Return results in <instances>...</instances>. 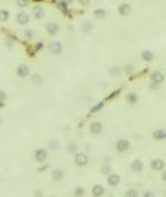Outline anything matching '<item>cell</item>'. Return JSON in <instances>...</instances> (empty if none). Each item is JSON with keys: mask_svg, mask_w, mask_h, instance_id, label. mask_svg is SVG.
<instances>
[{"mask_svg": "<svg viewBox=\"0 0 166 197\" xmlns=\"http://www.w3.org/2000/svg\"><path fill=\"white\" fill-rule=\"evenodd\" d=\"M29 21H31V16H29L26 11H20V13H17L15 16V22L18 24V25H28Z\"/></svg>", "mask_w": 166, "mask_h": 197, "instance_id": "1", "label": "cell"}, {"mask_svg": "<svg viewBox=\"0 0 166 197\" xmlns=\"http://www.w3.org/2000/svg\"><path fill=\"white\" fill-rule=\"evenodd\" d=\"M73 161H75V165L86 167L89 164V157L86 153H76L75 157H73Z\"/></svg>", "mask_w": 166, "mask_h": 197, "instance_id": "2", "label": "cell"}, {"mask_svg": "<svg viewBox=\"0 0 166 197\" xmlns=\"http://www.w3.org/2000/svg\"><path fill=\"white\" fill-rule=\"evenodd\" d=\"M115 149H116L118 153H126L130 149V142L126 139H119L116 142V144H115Z\"/></svg>", "mask_w": 166, "mask_h": 197, "instance_id": "3", "label": "cell"}, {"mask_svg": "<svg viewBox=\"0 0 166 197\" xmlns=\"http://www.w3.org/2000/svg\"><path fill=\"white\" fill-rule=\"evenodd\" d=\"M150 167H151V169H154V171L161 172L162 169H165V161L161 160V158H152L151 163H150Z\"/></svg>", "mask_w": 166, "mask_h": 197, "instance_id": "4", "label": "cell"}, {"mask_svg": "<svg viewBox=\"0 0 166 197\" xmlns=\"http://www.w3.org/2000/svg\"><path fill=\"white\" fill-rule=\"evenodd\" d=\"M49 50L50 53H53V54H61L62 53V43L58 40H54V42H50L49 44Z\"/></svg>", "mask_w": 166, "mask_h": 197, "instance_id": "5", "label": "cell"}, {"mask_svg": "<svg viewBox=\"0 0 166 197\" xmlns=\"http://www.w3.org/2000/svg\"><path fill=\"white\" fill-rule=\"evenodd\" d=\"M46 32L50 36H55L60 32V25L57 22H47L46 24Z\"/></svg>", "mask_w": 166, "mask_h": 197, "instance_id": "6", "label": "cell"}, {"mask_svg": "<svg viewBox=\"0 0 166 197\" xmlns=\"http://www.w3.org/2000/svg\"><path fill=\"white\" fill-rule=\"evenodd\" d=\"M118 13L122 17L130 16V13H132V6H130L129 3H120L119 7H118Z\"/></svg>", "mask_w": 166, "mask_h": 197, "instance_id": "7", "label": "cell"}, {"mask_svg": "<svg viewBox=\"0 0 166 197\" xmlns=\"http://www.w3.org/2000/svg\"><path fill=\"white\" fill-rule=\"evenodd\" d=\"M44 16H46V11H44V8L42 6H35L32 8V17L35 20H42V18H44Z\"/></svg>", "mask_w": 166, "mask_h": 197, "instance_id": "8", "label": "cell"}, {"mask_svg": "<svg viewBox=\"0 0 166 197\" xmlns=\"http://www.w3.org/2000/svg\"><path fill=\"white\" fill-rule=\"evenodd\" d=\"M29 74H31V68L26 64H20L18 67H17V75H18L20 78H26Z\"/></svg>", "mask_w": 166, "mask_h": 197, "instance_id": "9", "label": "cell"}, {"mask_svg": "<svg viewBox=\"0 0 166 197\" xmlns=\"http://www.w3.org/2000/svg\"><path fill=\"white\" fill-rule=\"evenodd\" d=\"M47 157H49V154H47V150H44V149H37L35 151V160L37 163H44L47 160Z\"/></svg>", "mask_w": 166, "mask_h": 197, "instance_id": "10", "label": "cell"}, {"mask_svg": "<svg viewBox=\"0 0 166 197\" xmlns=\"http://www.w3.org/2000/svg\"><path fill=\"white\" fill-rule=\"evenodd\" d=\"M107 183L109 185V186H112V187H115V186H118V185L120 183V176L118 174H109L108 175V179H107Z\"/></svg>", "mask_w": 166, "mask_h": 197, "instance_id": "11", "label": "cell"}, {"mask_svg": "<svg viewBox=\"0 0 166 197\" xmlns=\"http://www.w3.org/2000/svg\"><path fill=\"white\" fill-rule=\"evenodd\" d=\"M150 79L152 80V82H156V83H159V85H161V83L165 80V75L161 72V71H154V72H151Z\"/></svg>", "mask_w": 166, "mask_h": 197, "instance_id": "12", "label": "cell"}, {"mask_svg": "<svg viewBox=\"0 0 166 197\" xmlns=\"http://www.w3.org/2000/svg\"><path fill=\"white\" fill-rule=\"evenodd\" d=\"M89 129H90V132L93 133V135H100V133L103 132V124L101 122H91L90 126H89Z\"/></svg>", "mask_w": 166, "mask_h": 197, "instance_id": "13", "label": "cell"}, {"mask_svg": "<svg viewBox=\"0 0 166 197\" xmlns=\"http://www.w3.org/2000/svg\"><path fill=\"white\" fill-rule=\"evenodd\" d=\"M130 169L133 172H141L144 169V164L141 160H133L132 164H130Z\"/></svg>", "mask_w": 166, "mask_h": 197, "instance_id": "14", "label": "cell"}, {"mask_svg": "<svg viewBox=\"0 0 166 197\" xmlns=\"http://www.w3.org/2000/svg\"><path fill=\"white\" fill-rule=\"evenodd\" d=\"M91 195L94 197H101L105 195V187L103 185H94L93 189H91Z\"/></svg>", "mask_w": 166, "mask_h": 197, "instance_id": "15", "label": "cell"}, {"mask_svg": "<svg viewBox=\"0 0 166 197\" xmlns=\"http://www.w3.org/2000/svg\"><path fill=\"white\" fill-rule=\"evenodd\" d=\"M62 178H64V171H62V169L55 168V169H53V171H51V179L54 182H60Z\"/></svg>", "mask_w": 166, "mask_h": 197, "instance_id": "16", "label": "cell"}, {"mask_svg": "<svg viewBox=\"0 0 166 197\" xmlns=\"http://www.w3.org/2000/svg\"><path fill=\"white\" fill-rule=\"evenodd\" d=\"M152 138L155 140H165L166 139V131L165 129H155L152 132Z\"/></svg>", "mask_w": 166, "mask_h": 197, "instance_id": "17", "label": "cell"}, {"mask_svg": "<svg viewBox=\"0 0 166 197\" xmlns=\"http://www.w3.org/2000/svg\"><path fill=\"white\" fill-rule=\"evenodd\" d=\"M126 101H127V104H130V106H134V104L138 101V96L134 93V92H130V93L126 94Z\"/></svg>", "mask_w": 166, "mask_h": 197, "instance_id": "18", "label": "cell"}, {"mask_svg": "<svg viewBox=\"0 0 166 197\" xmlns=\"http://www.w3.org/2000/svg\"><path fill=\"white\" fill-rule=\"evenodd\" d=\"M93 17L96 20H104L107 17V11L104 10V8H96V10L93 11Z\"/></svg>", "mask_w": 166, "mask_h": 197, "instance_id": "19", "label": "cell"}, {"mask_svg": "<svg viewBox=\"0 0 166 197\" xmlns=\"http://www.w3.org/2000/svg\"><path fill=\"white\" fill-rule=\"evenodd\" d=\"M141 58L147 62L152 61L154 60V52H151V50H144V52L141 53Z\"/></svg>", "mask_w": 166, "mask_h": 197, "instance_id": "20", "label": "cell"}, {"mask_svg": "<svg viewBox=\"0 0 166 197\" xmlns=\"http://www.w3.org/2000/svg\"><path fill=\"white\" fill-rule=\"evenodd\" d=\"M91 29H93V24L90 22V21H85V22L81 25V31L85 32V34H89V32H91Z\"/></svg>", "mask_w": 166, "mask_h": 197, "instance_id": "21", "label": "cell"}, {"mask_svg": "<svg viewBox=\"0 0 166 197\" xmlns=\"http://www.w3.org/2000/svg\"><path fill=\"white\" fill-rule=\"evenodd\" d=\"M10 18V11L6 8H0V22H6Z\"/></svg>", "mask_w": 166, "mask_h": 197, "instance_id": "22", "label": "cell"}, {"mask_svg": "<svg viewBox=\"0 0 166 197\" xmlns=\"http://www.w3.org/2000/svg\"><path fill=\"white\" fill-rule=\"evenodd\" d=\"M22 35H24V38H25V39L31 40V39H33V38H35V31H33V29H24Z\"/></svg>", "mask_w": 166, "mask_h": 197, "instance_id": "23", "label": "cell"}, {"mask_svg": "<svg viewBox=\"0 0 166 197\" xmlns=\"http://www.w3.org/2000/svg\"><path fill=\"white\" fill-rule=\"evenodd\" d=\"M58 147H60V140L51 139V140L49 142V149H50V150H57Z\"/></svg>", "mask_w": 166, "mask_h": 197, "instance_id": "24", "label": "cell"}, {"mask_svg": "<svg viewBox=\"0 0 166 197\" xmlns=\"http://www.w3.org/2000/svg\"><path fill=\"white\" fill-rule=\"evenodd\" d=\"M67 151L68 153H76L78 151V144L75 142H71L67 144Z\"/></svg>", "mask_w": 166, "mask_h": 197, "instance_id": "25", "label": "cell"}, {"mask_svg": "<svg viewBox=\"0 0 166 197\" xmlns=\"http://www.w3.org/2000/svg\"><path fill=\"white\" fill-rule=\"evenodd\" d=\"M29 3H31V0H15L17 7H20V8H25V7H28Z\"/></svg>", "mask_w": 166, "mask_h": 197, "instance_id": "26", "label": "cell"}, {"mask_svg": "<svg viewBox=\"0 0 166 197\" xmlns=\"http://www.w3.org/2000/svg\"><path fill=\"white\" fill-rule=\"evenodd\" d=\"M109 74H111L112 76H119L120 74H122V71H120V68L116 65V67H112L111 70H109Z\"/></svg>", "mask_w": 166, "mask_h": 197, "instance_id": "27", "label": "cell"}, {"mask_svg": "<svg viewBox=\"0 0 166 197\" xmlns=\"http://www.w3.org/2000/svg\"><path fill=\"white\" fill-rule=\"evenodd\" d=\"M73 195L78 196V197L85 196V187H82V186H76V187H75V190H73Z\"/></svg>", "mask_w": 166, "mask_h": 197, "instance_id": "28", "label": "cell"}, {"mask_svg": "<svg viewBox=\"0 0 166 197\" xmlns=\"http://www.w3.org/2000/svg\"><path fill=\"white\" fill-rule=\"evenodd\" d=\"M32 83H35V85H40L42 83V75H39V74H33V75H32Z\"/></svg>", "mask_w": 166, "mask_h": 197, "instance_id": "29", "label": "cell"}, {"mask_svg": "<svg viewBox=\"0 0 166 197\" xmlns=\"http://www.w3.org/2000/svg\"><path fill=\"white\" fill-rule=\"evenodd\" d=\"M124 196H126V197H137L138 196V192L136 189H129L126 193H124Z\"/></svg>", "mask_w": 166, "mask_h": 197, "instance_id": "30", "label": "cell"}, {"mask_svg": "<svg viewBox=\"0 0 166 197\" xmlns=\"http://www.w3.org/2000/svg\"><path fill=\"white\" fill-rule=\"evenodd\" d=\"M111 171H112V168L108 165V164H107V165H104L103 168H101V172H103L104 175H109V174H111Z\"/></svg>", "mask_w": 166, "mask_h": 197, "instance_id": "31", "label": "cell"}, {"mask_svg": "<svg viewBox=\"0 0 166 197\" xmlns=\"http://www.w3.org/2000/svg\"><path fill=\"white\" fill-rule=\"evenodd\" d=\"M148 88H150V90L155 92V90H158V89H159V83L152 82V80H151V82H150V86H148Z\"/></svg>", "mask_w": 166, "mask_h": 197, "instance_id": "32", "label": "cell"}, {"mask_svg": "<svg viewBox=\"0 0 166 197\" xmlns=\"http://www.w3.org/2000/svg\"><path fill=\"white\" fill-rule=\"evenodd\" d=\"M133 71H134V67H133L132 64H126V65H124V72H126V74H132Z\"/></svg>", "mask_w": 166, "mask_h": 197, "instance_id": "33", "label": "cell"}, {"mask_svg": "<svg viewBox=\"0 0 166 197\" xmlns=\"http://www.w3.org/2000/svg\"><path fill=\"white\" fill-rule=\"evenodd\" d=\"M6 98H7V94H6V92H4V90H0V104L4 103Z\"/></svg>", "mask_w": 166, "mask_h": 197, "instance_id": "34", "label": "cell"}, {"mask_svg": "<svg viewBox=\"0 0 166 197\" xmlns=\"http://www.w3.org/2000/svg\"><path fill=\"white\" fill-rule=\"evenodd\" d=\"M50 168V164H44V165H42L37 168V172H44V171H47V169Z\"/></svg>", "mask_w": 166, "mask_h": 197, "instance_id": "35", "label": "cell"}, {"mask_svg": "<svg viewBox=\"0 0 166 197\" xmlns=\"http://www.w3.org/2000/svg\"><path fill=\"white\" fill-rule=\"evenodd\" d=\"M90 2H91V0H78V3L81 6H89V4H90Z\"/></svg>", "mask_w": 166, "mask_h": 197, "instance_id": "36", "label": "cell"}, {"mask_svg": "<svg viewBox=\"0 0 166 197\" xmlns=\"http://www.w3.org/2000/svg\"><path fill=\"white\" fill-rule=\"evenodd\" d=\"M161 179L164 182H166V169H162V175H161Z\"/></svg>", "mask_w": 166, "mask_h": 197, "instance_id": "37", "label": "cell"}, {"mask_svg": "<svg viewBox=\"0 0 166 197\" xmlns=\"http://www.w3.org/2000/svg\"><path fill=\"white\" fill-rule=\"evenodd\" d=\"M143 196H145V197H154V196H155V195H154V193L152 192H145L144 193V195Z\"/></svg>", "mask_w": 166, "mask_h": 197, "instance_id": "38", "label": "cell"}, {"mask_svg": "<svg viewBox=\"0 0 166 197\" xmlns=\"http://www.w3.org/2000/svg\"><path fill=\"white\" fill-rule=\"evenodd\" d=\"M43 49V43H42V42H39V43L36 44V50H42Z\"/></svg>", "mask_w": 166, "mask_h": 197, "instance_id": "39", "label": "cell"}, {"mask_svg": "<svg viewBox=\"0 0 166 197\" xmlns=\"http://www.w3.org/2000/svg\"><path fill=\"white\" fill-rule=\"evenodd\" d=\"M61 2H64L65 4L68 6V4H71V3H73V0H61Z\"/></svg>", "mask_w": 166, "mask_h": 197, "instance_id": "40", "label": "cell"}, {"mask_svg": "<svg viewBox=\"0 0 166 197\" xmlns=\"http://www.w3.org/2000/svg\"><path fill=\"white\" fill-rule=\"evenodd\" d=\"M2 122H3V117H0V125H2Z\"/></svg>", "mask_w": 166, "mask_h": 197, "instance_id": "41", "label": "cell"}, {"mask_svg": "<svg viewBox=\"0 0 166 197\" xmlns=\"http://www.w3.org/2000/svg\"><path fill=\"white\" fill-rule=\"evenodd\" d=\"M39 2H42V0H39Z\"/></svg>", "mask_w": 166, "mask_h": 197, "instance_id": "42", "label": "cell"}, {"mask_svg": "<svg viewBox=\"0 0 166 197\" xmlns=\"http://www.w3.org/2000/svg\"><path fill=\"white\" fill-rule=\"evenodd\" d=\"M151 2H152V0H151Z\"/></svg>", "mask_w": 166, "mask_h": 197, "instance_id": "43", "label": "cell"}]
</instances>
